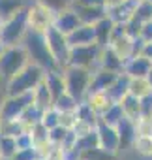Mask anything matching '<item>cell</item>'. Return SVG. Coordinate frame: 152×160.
I'll list each match as a JSON object with an SVG mask.
<instances>
[{"instance_id": "1", "label": "cell", "mask_w": 152, "mask_h": 160, "mask_svg": "<svg viewBox=\"0 0 152 160\" xmlns=\"http://www.w3.org/2000/svg\"><path fill=\"white\" fill-rule=\"evenodd\" d=\"M45 72L41 66L28 62L17 75H13L10 81H6V94L13 96V94H26L32 92L45 77Z\"/></svg>"}, {"instance_id": "2", "label": "cell", "mask_w": 152, "mask_h": 160, "mask_svg": "<svg viewBox=\"0 0 152 160\" xmlns=\"http://www.w3.org/2000/svg\"><path fill=\"white\" fill-rule=\"evenodd\" d=\"M21 43L25 45V49H26V53H28V57H30V62L41 66V68L47 70V72L58 68V64L55 62V58H53V55H51V51H49V47H47L45 34L34 32V30L28 28V32H26V36L23 38ZM60 70H62V68H60Z\"/></svg>"}, {"instance_id": "3", "label": "cell", "mask_w": 152, "mask_h": 160, "mask_svg": "<svg viewBox=\"0 0 152 160\" xmlns=\"http://www.w3.org/2000/svg\"><path fill=\"white\" fill-rule=\"evenodd\" d=\"M62 72H64V81H66V92L75 96L79 102H83L90 92L92 70L83 68V66L68 64L66 68H62Z\"/></svg>"}, {"instance_id": "4", "label": "cell", "mask_w": 152, "mask_h": 160, "mask_svg": "<svg viewBox=\"0 0 152 160\" xmlns=\"http://www.w3.org/2000/svg\"><path fill=\"white\" fill-rule=\"evenodd\" d=\"M28 62H30V57H28L23 43L4 45L2 51H0V73H2L4 81H10Z\"/></svg>"}, {"instance_id": "5", "label": "cell", "mask_w": 152, "mask_h": 160, "mask_svg": "<svg viewBox=\"0 0 152 160\" xmlns=\"http://www.w3.org/2000/svg\"><path fill=\"white\" fill-rule=\"evenodd\" d=\"M30 6V4H28ZM28 32V15L26 8L19 10L10 19L2 21V43L4 45H17Z\"/></svg>"}, {"instance_id": "6", "label": "cell", "mask_w": 152, "mask_h": 160, "mask_svg": "<svg viewBox=\"0 0 152 160\" xmlns=\"http://www.w3.org/2000/svg\"><path fill=\"white\" fill-rule=\"evenodd\" d=\"M45 42H47V47H49L55 62L58 64V68H66L69 64V51H71L68 36L53 25L45 32Z\"/></svg>"}, {"instance_id": "7", "label": "cell", "mask_w": 152, "mask_h": 160, "mask_svg": "<svg viewBox=\"0 0 152 160\" xmlns=\"http://www.w3.org/2000/svg\"><path fill=\"white\" fill-rule=\"evenodd\" d=\"M26 15H28V28L34 30V32L45 34L47 28L55 25V15H56V12H53L49 6H45V4H41V2L32 0L30 6L26 8Z\"/></svg>"}, {"instance_id": "8", "label": "cell", "mask_w": 152, "mask_h": 160, "mask_svg": "<svg viewBox=\"0 0 152 160\" xmlns=\"http://www.w3.org/2000/svg\"><path fill=\"white\" fill-rule=\"evenodd\" d=\"M102 45L100 43H88V45H77L71 47L69 51V64L73 66H83L88 70L100 68V57H102Z\"/></svg>"}, {"instance_id": "9", "label": "cell", "mask_w": 152, "mask_h": 160, "mask_svg": "<svg viewBox=\"0 0 152 160\" xmlns=\"http://www.w3.org/2000/svg\"><path fill=\"white\" fill-rule=\"evenodd\" d=\"M96 134H98V145L113 154H118L122 152L120 149V132L116 126H111L107 124L105 121H98V126H96Z\"/></svg>"}, {"instance_id": "10", "label": "cell", "mask_w": 152, "mask_h": 160, "mask_svg": "<svg viewBox=\"0 0 152 160\" xmlns=\"http://www.w3.org/2000/svg\"><path fill=\"white\" fill-rule=\"evenodd\" d=\"M34 102L32 92L26 94H13V96H6L4 106H2V113L0 119H21V115L25 113V109Z\"/></svg>"}, {"instance_id": "11", "label": "cell", "mask_w": 152, "mask_h": 160, "mask_svg": "<svg viewBox=\"0 0 152 160\" xmlns=\"http://www.w3.org/2000/svg\"><path fill=\"white\" fill-rule=\"evenodd\" d=\"M79 25H81V19L77 17V13H75V10H73L71 6L66 8V10L56 12V15H55V27H56L60 32H64L66 36H68L69 32H73Z\"/></svg>"}, {"instance_id": "12", "label": "cell", "mask_w": 152, "mask_h": 160, "mask_svg": "<svg viewBox=\"0 0 152 160\" xmlns=\"http://www.w3.org/2000/svg\"><path fill=\"white\" fill-rule=\"evenodd\" d=\"M68 42L71 47H77V45H88V43H98L96 42V30L94 25H85L81 23L73 32L68 34Z\"/></svg>"}, {"instance_id": "13", "label": "cell", "mask_w": 152, "mask_h": 160, "mask_svg": "<svg viewBox=\"0 0 152 160\" xmlns=\"http://www.w3.org/2000/svg\"><path fill=\"white\" fill-rule=\"evenodd\" d=\"M152 68V60L146 58L145 55H133L130 60H126L124 64V72L130 75V77H146L148 72Z\"/></svg>"}, {"instance_id": "14", "label": "cell", "mask_w": 152, "mask_h": 160, "mask_svg": "<svg viewBox=\"0 0 152 160\" xmlns=\"http://www.w3.org/2000/svg\"><path fill=\"white\" fill-rule=\"evenodd\" d=\"M71 8L75 10L77 17L85 25H96L98 21H102L107 15V8L105 6H71Z\"/></svg>"}, {"instance_id": "15", "label": "cell", "mask_w": 152, "mask_h": 160, "mask_svg": "<svg viewBox=\"0 0 152 160\" xmlns=\"http://www.w3.org/2000/svg\"><path fill=\"white\" fill-rule=\"evenodd\" d=\"M137 2H139V0H126V2H122V4H118L115 8H109L107 10V17L113 23H128L133 17Z\"/></svg>"}, {"instance_id": "16", "label": "cell", "mask_w": 152, "mask_h": 160, "mask_svg": "<svg viewBox=\"0 0 152 160\" xmlns=\"http://www.w3.org/2000/svg\"><path fill=\"white\" fill-rule=\"evenodd\" d=\"M118 104L122 106V111H124V117H126V119L137 122V121L143 117V100H141V98H137V96H133V94L128 92Z\"/></svg>"}, {"instance_id": "17", "label": "cell", "mask_w": 152, "mask_h": 160, "mask_svg": "<svg viewBox=\"0 0 152 160\" xmlns=\"http://www.w3.org/2000/svg\"><path fill=\"white\" fill-rule=\"evenodd\" d=\"M124 60L109 47L105 45L102 49V57H100V68L103 70H109V72H115V73H124Z\"/></svg>"}, {"instance_id": "18", "label": "cell", "mask_w": 152, "mask_h": 160, "mask_svg": "<svg viewBox=\"0 0 152 160\" xmlns=\"http://www.w3.org/2000/svg\"><path fill=\"white\" fill-rule=\"evenodd\" d=\"M118 132H120V149H131L133 147V141L137 138V122L130 121V119H122L118 122Z\"/></svg>"}, {"instance_id": "19", "label": "cell", "mask_w": 152, "mask_h": 160, "mask_svg": "<svg viewBox=\"0 0 152 160\" xmlns=\"http://www.w3.org/2000/svg\"><path fill=\"white\" fill-rule=\"evenodd\" d=\"M43 81L47 83V87H49V91L53 92L55 100H56L58 96H62V94L66 92V81H64V72H62L60 68L45 72V77H43Z\"/></svg>"}, {"instance_id": "20", "label": "cell", "mask_w": 152, "mask_h": 160, "mask_svg": "<svg viewBox=\"0 0 152 160\" xmlns=\"http://www.w3.org/2000/svg\"><path fill=\"white\" fill-rule=\"evenodd\" d=\"M118 75H120V73H115V72H109V70H103V68L94 70V72H92L90 92H92V91H107Z\"/></svg>"}, {"instance_id": "21", "label": "cell", "mask_w": 152, "mask_h": 160, "mask_svg": "<svg viewBox=\"0 0 152 160\" xmlns=\"http://www.w3.org/2000/svg\"><path fill=\"white\" fill-rule=\"evenodd\" d=\"M85 102L96 111L98 117H102V115L111 108V104H115V102L107 96L105 91H92V92H88V96L85 98Z\"/></svg>"}, {"instance_id": "22", "label": "cell", "mask_w": 152, "mask_h": 160, "mask_svg": "<svg viewBox=\"0 0 152 160\" xmlns=\"http://www.w3.org/2000/svg\"><path fill=\"white\" fill-rule=\"evenodd\" d=\"M32 96H34V104H36L41 111H45V109H49V108L55 106V96H53V92L49 91V87H47L45 81H41V83L32 91Z\"/></svg>"}, {"instance_id": "23", "label": "cell", "mask_w": 152, "mask_h": 160, "mask_svg": "<svg viewBox=\"0 0 152 160\" xmlns=\"http://www.w3.org/2000/svg\"><path fill=\"white\" fill-rule=\"evenodd\" d=\"M128 85H130V75L124 72V73H120L115 81H113V85L105 91L107 92V96L113 100V102H120L126 94H128Z\"/></svg>"}, {"instance_id": "24", "label": "cell", "mask_w": 152, "mask_h": 160, "mask_svg": "<svg viewBox=\"0 0 152 160\" xmlns=\"http://www.w3.org/2000/svg\"><path fill=\"white\" fill-rule=\"evenodd\" d=\"M128 92L143 100L152 94V83L148 81V77H130Z\"/></svg>"}, {"instance_id": "25", "label": "cell", "mask_w": 152, "mask_h": 160, "mask_svg": "<svg viewBox=\"0 0 152 160\" xmlns=\"http://www.w3.org/2000/svg\"><path fill=\"white\" fill-rule=\"evenodd\" d=\"M113 27H115V23H113L107 15H105L102 21H98V23L94 25V30H96V42H98L102 47L109 45L111 36H113Z\"/></svg>"}, {"instance_id": "26", "label": "cell", "mask_w": 152, "mask_h": 160, "mask_svg": "<svg viewBox=\"0 0 152 160\" xmlns=\"http://www.w3.org/2000/svg\"><path fill=\"white\" fill-rule=\"evenodd\" d=\"M30 2H32V0H0V15H2V21L10 19L19 10L28 8Z\"/></svg>"}, {"instance_id": "27", "label": "cell", "mask_w": 152, "mask_h": 160, "mask_svg": "<svg viewBox=\"0 0 152 160\" xmlns=\"http://www.w3.org/2000/svg\"><path fill=\"white\" fill-rule=\"evenodd\" d=\"M77 160H118V154H113V152L102 149L100 145H96V147H90V149L79 152Z\"/></svg>"}, {"instance_id": "28", "label": "cell", "mask_w": 152, "mask_h": 160, "mask_svg": "<svg viewBox=\"0 0 152 160\" xmlns=\"http://www.w3.org/2000/svg\"><path fill=\"white\" fill-rule=\"evenodd\" d=\"M23 132H26V126L23 124L21 119H0V134L17 138Z\"/></svg>"}, {"instance_id": "29", "label": "cell", "mask_w": 152, "mask_h": 160, "mask_svg": "<svg viewBox=\"0 0 152 160\" xmlns=\"http://www.w3.org/2000/svg\"><path fill=\"white\" fill-rule=\"evenodd\" d=\"M17 149H19L17 147V138L0 134V156L4 160H12L13 154L17 152Z\"/></svg>"}, {"instance_id": "30", "label": "cell", "mask_w": 152, "mask_h": 160, "mask_svg": "<svg viewBox=\"0 0 152 160\" xmlns=\"http://www.w3.org/2000/svg\"><path fill=\"white\" fill-rule=\"evenodd\" d=\"M41 115H43V111H41L34 102L25 109V113L21 115V121H23V124L26 126V132H28L36 122H40V121H41Z\"/></svg>"}, {"instance_id": "31", "label": "cell", "mask_w": 152, "mask_h": 160, "mask_svg": "<svg viewBox=\"0 0 152 160\" xmlns=\"http://www.w3.org/2000/svg\"><path fill=\"white\" fill-rule=\"evenodd\" d=\"M133 152L143 158H152V138L148 136H137L133 141Z\"/></svg>"}, {"instance_id": "32", "label": "cell", "mask_w": 152, "mask_h": 160, "mask_svg": "<svg viewBox=\"0 0 152 160\" xmlns=\"http://www.w3.org/2000/svg\"><path fill=\"white\" fill-rule=\"evenodd\" d=\"M79 104H81V102L75 98V96H71L69 92H64L62 96H58V98L55 100V108H56L58 111H77Z\"/></svg>"}, {"instance_id": "33", "label": "cell", "mask_w": 152, "mask_h": 160, "mask_svg": "<svg viewBox=\"0 0 152 160\" xmlns=\"http://www.w3.org/2000/svg\"><path fill=\"white\" fill-rule=\"evenodd\" d=\"M102 121H105L107 124H111V126H118V122L124 119V111H122V106L118 104V102H115V104H111V108L100 117Z\"/></svg>"}, {"instance_id": "34", "label": "cell", "mask_w": 152, "mask_h": 160, "mask_svg": "<svg viewBox=\"0 0 152 160\" xmlns=\"http://www.w3.org/2000/svg\"><path fill=\"white\" fill-rule=\"evenodd\" d=\"M133 19H137L141 23L152 21V2L150 0H139L135 6V12H133Z\"/></svg>"}, {"instance_id": "35", "label": "cell", "mask_w": 152, "mask_h": 160, "mask_svg": "<svg viewBox=\"0 0 152 160\" xmlns=\"http://www.w3.org/2000/svg\"><path fill=\"white\" fill-rule=\"evenodd\" d=\"M77 117L81 119V121H87V122H90V124H94V126H98V121H100V117L96 115V111L83 100L81 104H79V108H77Z\"/></svg>"}, {"instance_id": "36", "label": "cell", "mask_w": 152, "mask_h": 160, "mask_svg": "<svg viewBox=\"0 0 152 160\" xmlns=\"http://www.w3.org/2000/svg\"><path fill=\"white\" fill-rule=\"evenodd\" d=\"M41 122L51 130V128H55V126H58L60 124V111L53 106V108H49V109H45L43 111V115H41Z\"/></svg>"}, {"instance_id": "37", "label": "cell", "mask_w": 152, "mask_h": 160, "mask_svg": "<svg viewBox=\"0 0 152 160\" xmlns=\"http://www.w3.org/2000/svg\"><path fill=\"white\" fill-rule=\"evenodd\" d=\"M45 160H69V154L68 151L62 147V145H51V149L47 151V154L43 156Z\"/></svg>"}, {"instance_id": "38", "label": "cell", "mask_w": 152, "mask_h": 160, "mask_svg": "<svg viewBox=\"0 0 152 160\" xmlns=\"http://www.w3.org/2000/svg\"><path fill=\"white\" fill-rule=\"evenodd\" d=\"M38 158H41L40 151L36 147H26V149H19L12 160H38Z\"/></svg>"}, {"instance_id": "39", "label": "cell", "mask_w": 152, "mask_h": 160, "mask_svg": "<svg viewBox=\"0 0 152 160\" xmlns=\"http://www.w3.org/2000/svg\"><path fill=\"white\" fill-rule=\"evenodd\" d=\"M137 136L152 138V115H143L137 121Z\"/></svg>"}, {"instance_id": "40", "label": "cell", "mask_w": 152, "mask_h": 160, "mask_svg": "<svg viewBox=\"0 0 152 160\" xmlns=\"http://www.w3.org/2000/svg\"><path fill=\"white\" fill-rule=\"evenodd\" d=\"M77 121H79L77 111H60V126H64L68 130H73Z\"/></svg>"}, {"instance_id": "41", "label": "cell", "mask_w": 152, "mask_h": 160, "mask_svg": "<svg viewBox=\"0 0 152 160\" xmlns=\"http://www.w3.org/2000/svg\"><path fill=\"white\" fill-rule=\"evenodd\" d=\"M66 134H68V128H64V126L58 124V126H55V128L49 130V139H51V143H55V145H62Z\"/></svg>"}, {"instance_id": "42", "label": "cell", "mask_w": 152, "mask_h": 160, "mask_svg": "<svg viewBox=\"0 0 152 160\" xmlns=\"http://www.w3.org/2000/svg\"><path fill=\"white\" fill-rule=\"evenodd\" d=\"M36 2H41V4L49 6L53 12H60V10H66V8H69L73 0H36Z\"/></svg>"}, {"instance_id": "43", "label": "cell", "mask_w": 152, "mask_h": 160, "mask_svg": "<svg viewBox=\"0 0 152 160\" xmlns=\"http://www.w3.org/2000/svg\"><path fill=\"white\" fill-rule=\"evenodd\" d=\"M96 130V126L94 124H90V122H87V121H77V124L73 126V132L77 134V138H81V136H88V134H92Z\"/></svg>"}, {"instance_id": "44", "label": "cell", "mask_w": 152, "mask_h": 160, "mask_svg": "<svg viewBox=\"0 0 152 160\" xmlns=\"http://www.w3.org/2000/svg\"><path fill=\"white\" fill-rule=\"evenodd\" d=\"M139 38H141L143 42H152V21H148V23H143V28H141V34H139Z\"/></svg>"}, {"instance_id": "45", "label": "cell", "mask_w": 152, "mask_h": 160, "mask_svg": "<svg viewBox=\"0 0 152 160\" xmlns=\"http://www.w3.org/2000/svg\"><path fill=\"white\" fill-rule=\"evenodd\" d=\"M71 6H103V0H73Z\"/></svg>"}, {"instance_id": "46", "label": "cell", "mask_w": 152, "mask_h": 160, "mask_svg": "<svg viewBox=\"0 0 152 160\" xmlns=\"http://www.w3.org/2000/svg\"><path fill=\"white\" fill-rule=\"evenodd\" d=\"M143 115H152V94L143 98Z\"/></svg>"}, {"instance_id": "47", "label": "cell", "mask_w": 152, "mask_h": 160, "mask_svg": "<svg viewBox=\"0 0 152 160\" xmlns=\"http://www.w3.org/2000/svg\"><path fill=\"white\" fill-rule=\"evenodd\" d=\"M141 55H145L146 58H150V60H152V42H143Z\"/></svg>"}, {"instance_id": "48", "label": "cell", "mask_w": 152, "mask_h": 160, "mask_svg": "<svg viewBox=\"0 0 152 160\" xmlns=\"http://www.w3.org/2000/svg\"><path fill=\"white\" fill-rule=\"evenodd\" d=\"M122 2H126V0H103V6L109 10V8H115V6H118Z\"/></svg>"}, {"instance_id": "49", "label": "cell", "mask_w": 152, "mask_h": 160, "mask_svg": "<svg viewBox=\"0 0 152 160\" xmlns=\"http://www.w3.org/2000/svg\"><path fill=\"white\" fill-rule=\"evenodd\" d=\"M6 87H0V113H2V106H4V100H6Z\"/></svg>"}, {"instance_id": "50", "label": "cell", "mask_w": 152, "mask_h": 160, "mask_svg": "<svg viewBox=\"0 0 152 160\" xmlns=\"http://www.w3.org/2000/svg\"><path fill=\"white\" fill-rule=\"evenodd\" d=\"M0 87H6V81H4V77H2V73H0Z\"/></svg>"}, {"instance_id": "51", "label": "cell", "mask_w": 152, "mask_h": 160, "mask_svg": "<svg viewBox=\"0 0 152 160\" xmlns=\"http://www.w3.org/2000/svg\"><path fill=\"white\" fill-rule=\"evenodd\" d=\"M0 45H4L2 43V23H0Z\"/></svg>"}, {"instance_id": "52", "label": "cell", "mask_w": 152, "mask_h": 160, "mask_svg": "<svg viewBox=\"0 0 152 160\" xmlns=\"http://www.w3.org/2000/svg\"><path fill=\"white\" fill-rule=\"evenodd\" d=\"M146 77H148V81L152 83V68H150V72H148V75H146Z\"/></svg>"}, {"instance_id": "53", "label": "cell", "mask_w": 152, "mask_h": 160, "mask_svg": "<svg viewBox=\"0 0 152 160\" xmlns=\"http://www.w3.org/2000/svg\"><path fill=\"white\" fill-rule=\"evenodd\" d=\"M0 23H2V15H0Z\"/></svg>"}, {"instance_id": "54", "label": "cell", "mask_w": 152, "mask_h": 160, "mask_svg": "<svg viewBox=\"0 0 152 160\" xmlns=\"http://www.w3.org/2000/svg\"><path fill=\"white\" fill-rule=\"evenodd\" d=\"M2 47H4V45H0V51H2Z\"/></svg>"}, {"instance_id": "55", "label": "cell", "mask_w": 152, "mask_h": 160, "mask_svg": "<svg viewBox=\"0 0 152 160\" xmlns=\"http://www.w3.org/2000/svg\"><path fill=\"white\" fill-rule=\"evenodd\" d=\"M38 160H45V158H38Z\"/></svg>"}, {"instance_id": "56", "label": "cell", "mask_w": 152, "mask_h": 160, "mask_svg": "<svg viewBox=\"0 0 152 160\" xmlns=\"http://www.w3.org/2000/svg\"><path fill=\"white\" fill-rule=\"evenodd\" d=\"M150 2H152V0H150Z\"/></svg>"}]
</instances>
